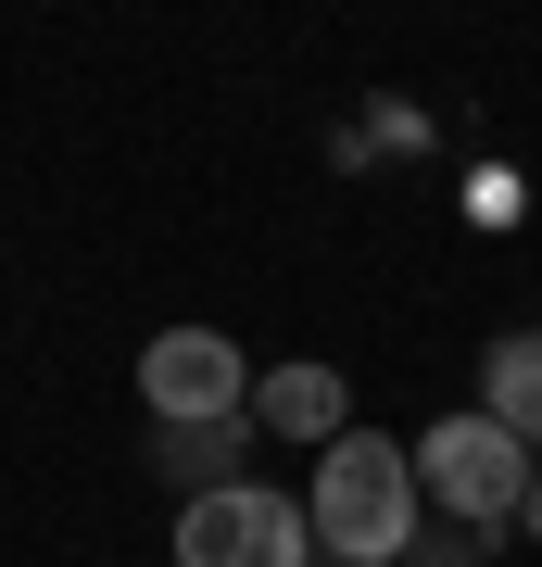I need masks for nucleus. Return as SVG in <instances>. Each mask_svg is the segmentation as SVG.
<instances>
[{
    "mask_svg": "<svg viewBox=\"0 0 542 567\" xmlns=\"http://www.w3.org/2000/svg\"><path fill=\"white\" fill-rule=\"evenodd\" d=\"M253 391H265V379L241 365L227 328H152V353H140V404H152L164 429H241Z\"/></svg>",
    "mask_w": 542,
    "mask_h": 567,
    "instance_id": "20e7f679",
    "label": "nucleus"
},
{
    "mask_svg": "<svg viewBox=\"0 0 542 567\" xmlns=\"http://www.w3.org/2000/svg\"><path fill=\"white\" fill-rule=\"evenodd\" d=\"M177 567H316V517L278 480H227L177 505Z\"/></svg>",
    "mask_w": 542,
    "mask_h": 567,
    "instance_id": "7ed1b4c3",
    "label": "nucleus"
},
{
    "mask_svg": "<svg viewBox=\"0 0 542 567\" xmlns=\"http://www.w3.org/2000/svg\"><path fill=\"white\" fill-rule=\"evenodd\" d=\"M241 429H253V416H241ZM241 429H164V442H152V466H164V480H177L190 505H202V492H227V480H253V454H241Z\"/></svg>",
    "mask_w": 542,
    "mask_h": 567,
    "instance_id": "0eeeda50",
    "label": "nucleus"
},
{
    "mask_svg": "<svg viewBox=\"0 0 542 567\" xmlns=\"http://www.w3.org/2000/svg\"><path fill=\"white\" fill-rule=\"evenodd\" d=\"M253 429H278V442H341V429H354V391H341V365H316V353H303V365H265V391H253Z\"/></svg>",
    "mask_w": 542,
    "mask_h": 567,
    "instance_id": "39448f33",
    "label": "nucleus"
},
{
    "mask_svg": "<svg viewBox=\"0 0 542 567\" xmlns=\"http://www.w3.org/2000/svg\"><path fill=\"white\" fill-rule=\"evenodd\" d=\"M518 529H530V543H542V492H530V517H518Z\"/></svg>",
    "mask_w": 542,
    "mask_h": 567,
    "instance_id": "1a4fd4ad",
    "label": "nucleus"
},
{
    "mask_svg": "<svg viewBox=\"0 0 542 567\" xmlns=\"http://www.w3.org/2000/svg\"><path fill=\"white\" fill-rule=\"evenodd\" d=\"M480 416H504L518 442H542V328H504L480 353Z\"/></svg>",
    "mask_w": 542,
    "mask_h": 567,
    "instance_id": "423d86ee",
    "label": "nucleus"
},
{
    "mask_svg": "<svg viewBox=\"0 0 542 567\" xmlns=\"http://www.w3.org/2000/svg\"><path fill=\"white\" fill-rule=\"evenodd\" d=\"M417 492H429L454 529H518V517H530V492H542V466H530V442H518L504 416L454 404V416H429V429H417Z\"/></svg>",
    "mask_w": 542,
    "mask_h": 567,
    "instance_id": "f03ea898",
    "label": "nucleus"
},
{
    "mask_svg": "<svg viewBox=\"0 0 542 567\" xmlns=\"http://www.w3.org/2000/svg\"><path fill=\"white\" fill-rule=\"evenodd\" d=\"M366 152H429V114L417 102H379V114H366Z\"/></svg>",
    "mask_w": 542,
    "mask_h": 567,
    "instance_id": "6e6552de",
    "label": "nucleus"
},
{
    "mask_svg": "<svg viewBox=\"0 0 542 567\" xmlns=\"http://www.w3.org/2000/svg\"><path fill=\"white\" fill-rule=\"evenodd\" d=\"M303 517H316V555H328V567H403V555H417V529H429L417 442L341 429V442L316 454V492H303Z\"/></svg>",
    "mask_w": 542,
    "mask_h": 567,
    "instance_id": "f257e3e1",
    "label": "nucleus"
}]
</instances>
